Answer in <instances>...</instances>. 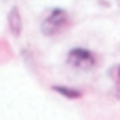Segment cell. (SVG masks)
<instances>
[{"instance_id":"obj_1","label":"cell","mask_w":120,"mask_h":120,"mask_svg":"<svg viewBox=\"0 0 120 120\" xmlns=\"http://www.w3.org/2000/svg\"><path fill=\"white\" fill-rule=\"evenodd\" d=\"M68 13L63 11V8H51L46 15H44V19H42V32H44V36H55V34H59L65 25H68Z\"/></svg>"},{"instance_id":"obj_2","label":"cell","mask_w":120,"mask_h":120,"mask_svg":"<svg viewBox=\"0 0 120 120\" xmlns=\"http://www.w3.org/2000/svg\"><path fill=\"white\" fill-rule=\"evenodd\" d=\"M95 55L89 51V49H72L70 55H68V63L76 70H91L95 68Z\"/></svg>"},{"instance_id":"obj_3","label":"cell","mask_w":120,"mask_h":120,"mask_svg":"<svg viewBox=\"0 0 120 120\" xmlns=\"http://www.w3.org/2000/svg\"><path fill=\"white\" fill-rule=\"evenodd\" d=\"M8 27H11V34L13 36H19L21 34V17H19V8H13L8 13Z\"/></svg>"},{"instance_id":"obj_4","label":"cell","mask_w":120,"mask_h":120,"mask_svg":"<svg viewBox=\"0 0 120 120\" xmlns=\"http://www.w3.org/2000/svg\"><path fill=\"white\" fill-rule=\"evenodd\" d=\"M53 91L59 93V95H63V97H70V99H78V97H80V91H76V89H68V86H61V84H55Z\"/></svg>"},{"instance_id":"obj_5","label":"cell","mask_w":120,"mask_h":120,"mask_svg":"<svg viewBox=\"0 0 120 120\" xmlns=\"http://www.w3.org/2000/svg\"><path fill=\"white\" fill-rule=\"evenodd\" d=\"M118 72H120V68H118Z\"/></svg>"}]
</instances>
